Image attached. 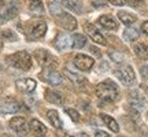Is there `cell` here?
Listing matches in <instances>:
<instances>
[{"label":"cell","instance_id":"35","mask_svg":"<svg viewBox=\"0 0 148 137\" xmlns=\"http://www.w3.org/2000/svg\"><path fill=\"white\" fill-rule=\"evenodd\" d=\"M107 1H110L111 4H114V5H123L125 4V0H107Z\"/></svg>","mask_w":148,"mask_h":137},{"label":"cell","instance_id":"19","mask_svg":"<svg viewBox=\"0 0 148 137\" xmlns=\"http://www.w3.org/2000/svg\"><path fill=\"white\" fill-rule=\"evenodd\" d=\"M100 118L103 119V122L106 123L107 126H108V129H110L111 132H115V133L119 132V126H118V123H116V121L114 118H111L110 115H106V114H101Z\"/></svg>","mask_w":148,"mask_h":137},{"label":"cell","instance_id":"43","mask_svg":"<svg viewBox=\"0 0 148 137\" xmlns=\"http://www.w3.org/2000/svg\"><path fill=\"white\" fill-rule=\"evenodd\" d=\"M0 70H1V66H0Z\"/></svg>","mask_w":148,"mask_h":137},{"label":"cell","instance_id":"6","mask_svg":"<svg viewBox=\"0 0 148 137\" xmlns=\"http://www.w3.org/2000/svg\"><path fill=\"white\" fill-rule=\"evenodd\" d=\"M47 32V23L44 21H34L27 26L26 33L32 38H40Z\"/></svg>","mask_w":148,"mask_h":137},{"label":"cell","instance_id":"3","mask_svg":"<svg viewBox=\"0 0 148 137\" xmlns=\"http://www.w3.org/2000/svg\"><path fill=\"white\" fill-rule=\"evenodd\" d=\"M34 58L38 62V64H41L42 67L53 68L58 66V59L55 56H52L45 49H37V51H34Z\"/></svg>","mask_w":148,"mask_h":137},{"label":"cell","instance_id":"33","mask_svg":"<svg viewBox=\"0 0 148 137\" xmlns=\"http://www.w3.org/2000/svg\"><path fill=\"white\" fill-rule=\"evenodd\" d=\"M129 1V4L133 5V7H138V5H143L144 1L143 0H127Z\"/></svg>","mask_w":148,"mask_h":137},{"label":"cell","instance_id":"30","mask_svg":"<svg viewBox=\"0 0 148 137\" xmlns=\"http://www.w3.org/2000/svg\"><path fill=\"white\" fill-rule=\"evenodd\" d=\"M16 12H18V11H16L15 7H8L7 11H5V15H4L5 19H12V18L16 15Z\"/></svg>","mask_w":148,"mask_h":137},{"label":"cell","instance_id":"27","mask_svg":"<svg viewBox=\"0 0 148 137\" xmlns=\"http://www.w3.org/2000/svg\"><path fill=\"white\" fill-rule=\"evenodd\" d=\"M48 7H49V12H51L52 15H55V16L62 12V8L59 7L58 3H49V4H48Z\"/></svg>","mask_w":148,"mask_h":137},{"label":"cell","instance_id":"4","mask_svg":"<svg viewBox=\"0 0 148 137\" xmlns=\"http://www.w3.org/2000/svg\"><path fill=\"white\" fill-rule=\"evenodd\" d=\"M115 75L121 79L123 84H126V85L133 84L134 79H136V74H134L133 68L130 67L129 64H123L121 67L115 68Z\"/></svg>","mask_w":148,"mask_h":137},{"label":"cell","instance_id":"39","mask_svg":"<svg viewBox=\"0 0 148 137\" xmlns=\"http://www.w3.org/2000/svg\"><path fill=\"white\" fill-rule=\"evenodd\" d=\"M79 137H89L86 133H79Z\"/></svg>","mask_w":148,"mask_h":137},{"label":"cell","instance_id":"13","mask_svg":"<svg viewBox=\"0 0 148 137\" xmlns=\"http://www.w3.org/2000/svg\"><path fill=\"white\" fill-rule=\"evenodd\" d=\"M29 129H30V132L37 137H42L47 134V127L44 123L38 121V119H32V121L29 122Z\"/></svg>","mask_w":148,"mask_h":137},{"label":"cell","instance_id":"38","mask_svg":"<svg viewBox=\"0 0 148 137\" xmlns=\"http://www.w3.org/2000/svg\"><path fill=\"white\" fill-rule=\"evenodd\" d=\"M58 136L59 137H73V136H70V134H67V133H62V134H60V133H58Z\"/></svg>","mask_w":148,"mask_h":137},{"label":"cell","instance_id":"7","mask_svg":"<svg viewBox=\"0 0 148 137\" xmlns=\"http://www.w3.org/2000/svg\"><path fill=\"white\" fill-rule=\"evenodd\" d=\"M56 22L66 30H75V27H77V19L73 15L63 12V11L56 15Z\"/></svg>","mask_w":148,"mask_h":137},{"label":"cell","instance_id":"26","mask_svg":"<svg viewBox=\"0 0 148 137\" xmlns=\"http://www.w3.org/2000/svg\"><path fill=\"white\" fill-rule=\"evenodd\" d=\"M63 5L67 7L70 10L75 11V12H81V4H79L78 0H63Z\"/></svg>","mask_w":148,"mask_h":137},{"label":"cell","instance_id":"22","mask_svg":"<svg viewBox=\"0 0 148 137\" xmlns=\"http://www.w3.org/2000/svg\"><path fill=\"white\" fill-rule=\"evenodd\" d=\"M1 110L4 111V112H16V111L19 110V104H18L15 100L8 99V100H5L4 103H3Z\"/></svg>","mask_w":148,"mask_h":137},{"label":"cell","instance_id":"15","mask_svg":"<svg viewBox=\"0 0 148 137\" xmlns=\"http://www.w3.org/2000/svg\"><path fill=\"white\" fill-rule=\"evenodd\" d=\"M133 51H134V53H136V56H138L140 59L148 60V45H145V44H143V42L134 44Z\"/></svg>","mask_w":148,"mask_h":137},{"label":"cell","instance_id":"21","mask_svg":"<svg viewBox=\"0 0 148 137\" xmlns=\"http://www.w3.org/2000/svg\"><path fill=\"white\" fill-rule=\"evenodd\" d=\"M130 104L134 108H143V107H145V100L138 95L137 92H133L130 95Z\"/></svg>","mask_w":148,"mask_h":137},{"label":"cell","instance_id":"41","mask_svg":"<svg viewBox=\"0 0 148 137\" xmlns=\"http://www.w3.org/2000/svg\"><path fill=\"white\" fill-rule=\"evenodd\" d=\"M1 48H3V42L0 41V51H1Z\"/></svg>","mask_w":148,"mask_h":137},{"label":"cell","instance_id":"14","mask_svg":"<svg viewBox=\"0 0 148 137\" xmlns=\"http://www.w3.org/2000/svg\"><path fill=\"white\" fill-rule=\"evenodd\" d=\"M99 23H100L103 27L108 29V30H115V29H118V22L111 15H101L100 18H99Z\"/></svg>","mask_w":148,"mask_h":137},{"label":"cell","instance_id":"25","mask_svg":"<svg viewBox=\"0 0 148 137\" xmlns=\"http://www.w3.org/2000/svg\"><path fill=\"white\" fill-rule=\"evenodd\" d=\"M71 42H73V45L71 47L74 48H82L86 44V40H85L84 34H73V37H71Z\"/></svg>","mask_w":148,"mask_h":137},{"label":"cell","instance_id":"18","mask_svg":"<svg viewBox=\"0 0 148 137\" xmlns=\"http://www.w3.org/2000/svg\"><path fill=\"white\" fill-rule=\"evenodd\" d=\"M45 99H47L49 103H53V104H60L63 101V96L59 92H55V90H45Z\"/></svg>","mask_w":148,"mask_h":137},{"label":"cell","instance_id":"31","mask_svg":"<svg viewBox=\"0 0 148 137\" xmlns=\"http://www.w3.org/2000/svg\"><path fill=\"white\" fill-rule=\"evenodd\" d=\"M106 1L107 0H90V3L95 7H103V5H106Z\"/></svg>","mask_w":148,"mask_h":137},{"label":"cell","instance_id":"29","mask_svg":"<svg viewBox=\"0 0 148 137\" xmlns=\"http://www.w3.org/2000/svg\"><path fill=\"white\" fill-rule=\"evenodd\" d=\"M110 56L114 62H116V63H122V62H123V56H122L121 53L115 52V51H110Z\"/></svg>","mask_w":148,"mask_h":137},{"label":"cell","instance_id":"16","mask_svg":"<svg viewBox=\"0 0 148 137\" xmlns=\"http://www.w3.org/2000/svg\"><path fill=\"white\" fill-rule=\"evenodd\" d=\"M118 19H119L122 23H125L126 26H129V25H132V23L136 22L137 16L134 15V14L126 12V11H119V12H118Z\"/></svg>","mask_w":148,"mask_h":137},{"label":"cell","instance_id":"32","mask_svg":"<svg viewBox=\"0 0 148 137\" xmlns=\"http://www.w3.org/2000/svg\"><path fill=\"white\" fill-rule=\"evenodd\" d=\"M3 37H4V38H10V40H15L14 33L10 32V30H4V32H3Z\"/></svg>","mask_w":148,"mask_h":137},{"label":"cell","instance_id":"11","mask_svg":"<svg viewBox=\"0 0 148 137\" xmlns=\"http://www.w3.org/2000/svg\"><path fill=\"white\" fill-rule=\"evenodd\" d=\"M85 29H86L88 36H89L95 42L100 44V45H106V44H107L106 37L103 36L100 32H97V29H96L93 25H89V23H88V25H85Z\"/></svg>","mask_w":148,"mask_h":137},{"label":"cell","instance_id":"17","mask_svg":"<svg viewBox=\"0 0 148 137\" xmlns=\"http://www.w3.org/2000/svg\"><path fill=\"white\" fill-rule=\"evenodd\" d=\"M47 118H48V121L51 122V125H52L55 129H62V121H60V118H59L58 111L49 110L47 112Z\"/></svg>","mask_w":148,"mask_h":137},{"label":"cell","instance_id":"9","mask_svg":"<svg viewBox=\"0 0 148 137\" xmlns=\"http://www.w3.org/2000/svg\"><path fill=\"white\" fill-rule=\"evenodd\" d=\"M16 89L22 93H32L36 89V81L32 78H22L15 82Z\"/></svg>","mask_w":148,"mask_h":137},{"label":"cell","instance_id":"37","mask_svg":"<svg viewBox=\"0 0 148 137\" xmlns=\"http://www.w3.org/2000/svg\"><path fill=\"white\" fill-rule=\"evenodd\" d=\"M141 30H143L144 34H147L148 36V21H145L143 25H141Z\"/></svg>","mask_w":148,"mask_h":137},{"label":"cell","instance_id":"23","mask_svg":"<svg viewBox=\"0 0 148 137\" xmlns=\"http://www.w3.org/2000/svg\"><path fill=\"white\" fill-rule=\"evenodd\" d=\"M27 8H29V11H32V12H34V14H41L42 11H44L41 0H29Z\"/></svg>","mask_w":148,"mask_h":137},{"label":"cell","instance_id":"5","mask_svg":"<svg viewBox=\"0 0 148 137\" xmlns=\"http://www.w3.org/2000/svg\"><path fill=\"white\" fill-rule=\"evenodd\" d=\"M40 77H41L42 81H45L47 84L53 85V86H56V85H60V84H62V75H60L58 71H55L53 68L45 67L41 71Z\"/></svg>","mask_w":148,"mask_h":137},{"label":"cell","instance_id":"42","mask_svg":"<svg viewBox=\"0 0 148 137\" xmlns=\"http://www.w3.org/2000/svg\"><path fill=\"white\" fill-rule=\"evenodd\" d=\"M119 137H125V136H119Z\"/></svg>","mask_w":148,"mask_h":137},{"label":"cell","instance_id":"40","mask_svg":"<svg viewBox=\"0 0 148 137\" xmlns=\"http://www.w3.org/2000/svg\"><path fill=\"white\" fill-rule=\"evenodd\" d=\"M3 5H4V0H0V8H3Z\"/></svg>","mask_w":148,"mask_h":137},{"label":"cell","instance_id":"34","mask_svg":"<svg viewBox=\"0 0 148 137\" xmlns=\"http://www.w3.org/2000/svg\"><path fill=\"white\" fill-rule=\"evenodd\" d=\"M95 137H111L108 133L103 132V130H97V132L95 133Z\"/></svg>","mask_w":148,"mask_h":137},{"label":"cell","instance_id":"1","mask_svg":"<svg viewBox=\"0 0 148 137\" xmlns=\"http://www.w3.org/2000/svg\"><path fill=\"white\" fill-rule=\"evenodd\" d=\"M95 92H96V96L100 99V100L106 101V103H110V101H115L118 99V88L116 85L111 81V79H106L100 82L99 85H96L95 88Z\"/></svg>","mask_w":148,"mask_h":137},{"label":"cell","instance_id":"10","mask_svg":"<svg viewBox=\"0 0 148 137\" xmlns=\"http://www.w3.org/2000/svg\"><path fill=\"white\" fill-rule=\"evenodd\" d=\"M73 45L71 42V37L67 36L66 33H59L58 37L55 38V48L58 51H66Z\"/></svg>","mask_w":148,"mask_h":137},{"label":"cell","instance_id":"12","mask_svg":"<svg viewBox=\"0 0 148 137\" xmlns=\"http://www.w3.org/2000/svg\"><path fill=\"white\" fill-rule=\"evenodd\" d=\"M10 127L16 133H25L26 132V119L23 116H14L10 119Z\"/></svg>","mask_w":148,"mask_h":137},{"label":"cell","instance_id":"20","mask_svg":"<svg viewBox=\"0 0 148 137\" xmlns=\"http://www.w3.org/2000/svg\"><path fill=\"white\" fill-rule=\"evenodd\" d=\"M66 75H67V77H69V78L71 79L75 85H78V86H85V85H86V79H85L82 75L74 73V71H69V70H66Z\"/></svg>","mask_w":148,"mask_h":137},{"label":"cell","instance_id":"2","mask_svg":"<svg viewBox=\"0 0 148 137\" xmlns=\"http://www.w3.org/2000/svg\"><path fill=\"white\" fill-rule=\"evenodd\" d=\"M5 60L14 66L15 68H19V70H29L32 67V58L30 55L26 52V51H18V52L12 53V55H8Z\"/></svg>","mask_w":148,"mask_h":137},{"label":"cell","instance_id":"8","mask_svg":"<svg viewBox=\"0 0 148 137\" xmlns=\"http://www.w3.org/2000/svg\"><path fill=\"white\" fill-rule=\"evenodd\" d=\"M74 64H75V67H78L82 71H89L95 64V59L88 55H84V53H78L74 58Z\"/></svg>","mask_w":148,"mask_h":137},{"label":"cell","instance_id":"24","mask_svg":"<svg viewBox=\"0 0 148 137\" xmlns=\"http://www.w3.org/2000/svg\"><path fill=\"white\" fill-rule=\"evenodd\" d=\"M123 38L126 41H134L138 38V30L134 27H127L126 30L123 32Z\"/></svg>","mask_w":148,"mask_h":137},{"label":"cell","instance_id":"36","mask_svg":"<svg viewBox=\"0 0 148 137\" xmlns=\"http://www.w3.org/2000/svg\"><path fill=\"white\" fill-rule=\"evenodd\" d=\"M141 74L145 79H148V66H143L141 67Z\"/></svg>","mask_w":148,"mask_h":137},{"label":"cell","instance_id":"28","mask_svg":"<svg viewBox=\"0 0 148 137\" xmlns=\"http://www.w3.org/2000/svg\"><path fill=\"white\" fill-rule=\"evenodd\" d=\"M66 112H67V115H69L74 122H79V118H81V116H79V114L75 110H73V108H67Z\"/></svg>","mask_w":148,"mask_h":137}]
</instances>
